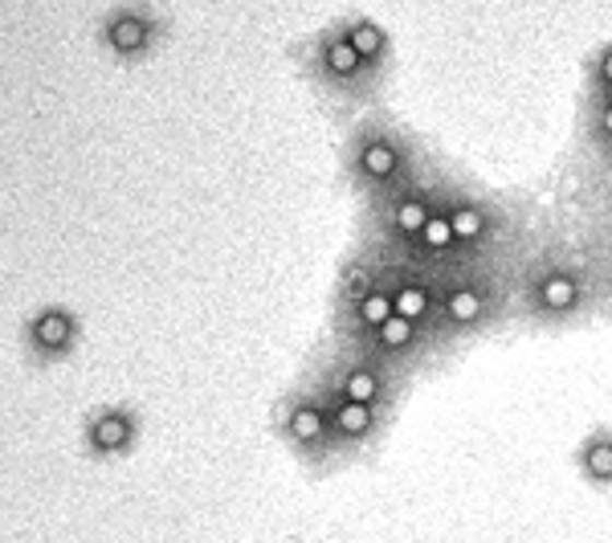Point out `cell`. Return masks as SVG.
I'll return each instance as SVG.
<instances>
[{"label": "cell", "instance_id": "1", "mask_svg": "<svg viewBox=\"0 0 612 543\" xmlns=\"http://www.w3.org/2000/svg\"><path fill=\"white\" fill-rule=\"evenodd\" d=\"M506 310V282L490 262H466L442 274V310H437V340H470L498 323Z\"/></svg>", "mask_w": 612, "mask_h": 543}, {"label": "cell", "instance_id": "2", "mask_svg": "<svg viewBox=\"0 0 612 543\" xmlns=\"http://www.w3.org/2000/svg\"><path fill=\"white\" fill-rule=\"evenodd\" d=\"M592 303V270L576 253H539L522 270V310L536 323H572Z\"/></svg>", "mask_w": 612, "mask_h": 543}, {"label": "cell", "instance_id": "3", "mask_svg": "<svg viewBox=\"0 0 612 543\" xmlns=\"http://www.w3.org/2000/svg\"><path fill=\"white\" fill-rule=\"evenodd\" d=\"M445 192H449V180L445 176H433V172L416 168L409 180L392 192L376 197V221H380V241L388 253H409L413 241L421 237V229L428 225V217L442 209Z\"/></svg>", "mask_w": 612, "mask_h": 543}, {"label": "cell", "instance_id": "4", "mask_svg": "<svg viewBox=\"0 0 612 543\" xmlns=\"http://www.w3.org/2000/svg\"><path fill=\"white\" fill-rule=\"evenodd\" d=\"M413 172H416V155L400 131H392L388 123H372L355 131L352 176L364 192L384 197V192L404 185Z\"/></svg>", "mask_w": 612, "mask_h": 543}, {"label": "cell", "instance_id": "5", "mask_svg": "<svg viewBox=\"0 0 612 543\" xmlns=\"http://www.w3.org/2000/svg\"><path fill=\"white\" fill-rule=\"evenodd\" d=\"M404 380L409 376H400L397 368H388L380 364L376 356H367L360 347H343V356L331 364V373L322 376V385L339 392V397H348L355 404H367V409H380L392 417V409H397L400 392H404Z\"/></svg>", "mask_w": 612, "mask_h": 543}, {"label": "cell", "instance_id": "6", "mask_svg": "<svg viewBox=\"0 0 612 543\" xmlns=\"http://www.w3.org/2000/svg\"><path fill=\"white\" fill-rule=\"evenodd\" d=\"M449 225L461 262H490V253L503 241V213L474 188L449 185Z\"/></svg>", "mask_w": 612, "mask_h": 543}, {"label": "cell", "instance_id": "7", "mask_svg": "<svg viewBox=\"0 0 612 543\" xmlns=\"http://www.w3.org/2000/svg\"><path fill=\"white\" fill-rule=\"evenodd\" d=\"M442 274L445 270H433V265L388 253L392 310H397L400 319H413L416 327H425L433 340H437V310H442ZM437 347H442V340H437Z\"/></svg>", "mask_w": 612, "mask_h": 543}, {"label": "cell", "instance_id": "8", "mask_svg": "<svg viewBox=\"0 0 612 543\" xmlns=\"http://www.w3.org/2000/svg\"><path fill=\"white\" fill-rule=\"evenodd\" d=\"M282 437H286L310 465H327L339 458L336 437H331L327 397H322L319 385L306 388V392H294L291 401H282Z\"/></svg>", "mask_w": 612, "mask_h": 543}, {"label": "cell", "instance_id": "9", "mask_svg": "<svg viewBox=\"0 0 612 543\" xmlns=\"http://www.w3.org/2000/svg\"><path fill=\"white\" fill-rule=\"evenodd\" d=\"M352 347H360V352H367V356H376L380 364H388V368H397L400 376H409L437 352V340L428 335L425 327H416L413 319L392 315L388 323L376 327V331L364 335V340H355Z\"/></svg>", "mask_w": 612, "mask_h": 543}, {"label": "cell", "instance_id": "10", "mask_svg": "<svg viewBox=\"0 0 612 543\" xmlns=\"http://www.w3.org/2000/svg\"><path fill=\"white\" fill-rule=\"evenodd\" d=\"M322 397H327V413H331V437H336V453L339 458H360L364 450H372L376 441L388 429V413L380 409H367V404H355L348 397H339L331 388L322 385Z\"/></svg>", "mask_w": 612, "mask_h": 543}, {"label": "cell", "instance_id": "11", "mask_svg": "<svg viewBox=\"0 0 612 543\" xmlns=\"http://www.w3.org/2000/svg\"><path fill=\"white\" fill-rule=\"evenodd\" d=\"M319 70L331 86H339V91H352V94L367 91V86L380 78L372 66L364 62V58H360V54H355L352 42L343 37V29H331V33H322L319 37Z\"/></svg>", "mask_w": 612, "mask_h": 543}, {"label": "cell", "instance_id": "12", "mask_svg": "<svg viewBox=\"0 0 612 543\" xmlns=\"http://www.w3.org/2000/svg\"><path fill=\"white\" fill-rule=\"evenodd\" d=\"M388 279V249L380 241H372L367 249H360L352 262L339 270V310L348 315V310L367 298L380 282Z\"/></svg>", "mask_w": 612, "mask_h": 543}, {"label": "cell", "instance_id": "13", "mask_svg": "<svg viewBox=\"0 0 612 543\" xmlns=\"http://www.w3.org/2000/svg\"><path fill=\"white\" fill-rule=\"evenodd\" d=\"M576 470L592 491H612V425H597L580 437Z\"/></svg>", "mask_w": 612, "mask_h": 543}, {"label": "cell", "instance_id": "14", "mask_svg": "<svg viewBox=\"0 0 612 543\" xmlns=\"http://www.w3.org/2000/svg\"><path fill=\"white\" fill-rule=\"evenodd\" d=\"M397 310H392V291H388V279L372 291L367 298H360L343 319H348V340L343 343H355V340H364V335H372L376 327H384L388 319H392Z\"/></svg>", "mask_w": 612, "mask_h": 543}, {"label": "cell", "instance_id": "15", "mask_svg": "<svg viewBox=\"0 0 612 543\" xmlns=\"http://www.w3.org/2000/svg\"><path fill=\"white\" fill-rule=\"evenodd\" d=\"M343 29V37L352 42V49L364 58L376 74L384 70V62H388V54H392V46H388V33L376 25V21H367V16H352V21H343L339 25Z\"/></svg>", "mask_w": 612, "mask_h": 543}, {"label": "cell", "instance_id": "16", "mask_svg": "<svg viewBox=\"0 0 612 543\" xmlns=\"http://www.w3.org/2000/svg\"><path fill=\"white\" fill-rule=\"evenodd\" d=\"M110 46L119 54H139V49L152 46V25L136 13H122L110 21Z\"/></svg>", "mask_w": 612, "mask_h": 543}, {"label": "cell", "instance_id": "17", "mask_svg": "<svg viewBox=\"0 0 612 543\" xmlns=\"http://www.w3.org/2000/svg\"><path fill=\"white\" fill-rule=\"evenodd\" d=\"M592 135L604 152H612V94H597L592 98Z\"/></svg>", "mask_w": 612, "mask_h": 543}, {"label": "cell", "instance_id": "18", "mask_svg": "<svg viewBox=\"0 0 612 543\" xmlns=\"http://www.w3.org/2000/svg\"><path fill=\"white\" fill-rule=\"evenodd\" d=\"M127 421L122 417H107V421H98V429H94V441L103 446V450H115V446H122L127 441Z\"/></svg>", "mask_w": 612, "mask_h": 543}, {"label": "cell", "instance_id": "19", "mask_svg": "<svg viewBox=\"0 0 612 543\" xmlns=\"http://www.w3.org/2000/svg\"><path fill=\"white\" fill-rule=\"evenodd\" d=\"M592 91L612 94V46H600L592 58Z\"/></svg>", "mask_w": 612, "mask_h": 543}, {"label": "cell", "instance_id": "20", "mask_svg": "<svg viewBox=\"0 0 612 543\" xmlns=\"http://www.w3.org/2000/svg\"><path fill=\"white\" fill-rule=\"evenodd\" d=\"M70 335V323L61 319V315H42V323H37V340L46 343V347H61Z\"/></svg>", "mask_w": 612, "mask_h": 543}]
</instances>
